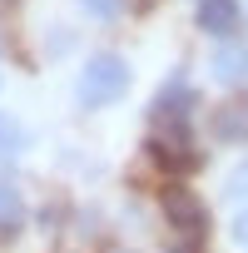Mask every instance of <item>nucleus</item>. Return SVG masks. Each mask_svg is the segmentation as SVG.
I'll list each match as a JSON object with an SVG mask.
<instances>
[{
	"label": "nucleus",
	"instance_id": "1",
	"mask_svg": "<svg viewBox=\"0 0 248 253\" xmlns=\"http://www.w3.org/2000/svg\"><path fill=\"white\" fill-rule=\"evenodd\" d=\"M124 89H129V65H124L119 55H94V60H84V75H80L75 99L84 109H104V104L124 99Z\"/></svg>",
	"mask_w": 248,
	"mask_h": 253
},
{
	"label": "nucleus",
	"instance_id": "2",
	"mask_svg": "<svg viewBox=\"0 0 248 253\" xmlns=\"http://www.w3.org/2000/svg\"><path fill=\"white\" fill-rule=\"evenodd\" d=\"M149 154L159 159V169H194V144H189V124H184V119L154 124Z\"/></svg>",
	"mask_w": 248,
	"mask_h": 253
},
{
	"label": "nucleus",
	"instance_id": "3",
	"mask_svg": "<svg viewBox=\"0 0 248 253\" xmlns=\"http://www.w3.org/2000/svg\"><path fill=\"white\" fill-rule=\"evenodd\" d=\"M159 204H164V218H169L184 238H199V233L208 228V213H204V204H199L189 189H164Z\"/></svg>",
	"mask_w": 248,
	"mask_h": 253
},
{
	"label": "nucleus",
	"instance_id": "4",
	"mask_svg": "<svg viewBox=\"0 0 248 253\" xmlns=\"http://www.w3.org/2000/svg\"><path fill=\"white\" fill-rule=\"evenodd\" d=\"M189 104H194V89L174 75V80L154 94V109H149V114H154V124H169V119H184V109H189Z\"/></svg>",
	"mask_w": 248,
	"mask_h": 253
},
{
	"label": "nucleus",
	"instance_id": "5",
	"mask_svg": "<svg viewBox=\"0 0 248 253\" xmlns=\"http://www.w3.org/2000/svg\"><path fill=\"white\" fill-rule=\"evenodd\" d=\"M208 70H213L218 84H243L248 80V45H218Z\"/></svg>",
	"mask_w": 248,
	"mask_h": 253
},
{
	"label": "nucleus",
	"instance_id": "6",
	"mask_svg": "<svg viewBox=\"0 0 248 253\" xmlns=\"http://www.w3.org/2000/svg\"><path fill=\"white\" fill-rule=\"evenodd\" d=\"M213 124H218V139L243 144V139H248V99H228V104L213 114Z\"/></svg>",
	"mask_w": 248,
	"mask_h": 253
},
{
	"label": "nucleus",
	"instance_id": "7",
	"mask_svg": "<svg viewBox=\"0 0 248 253\" xmlns=\"http://www.w3.org/2000/svg\"><path fill=\"white\" fill-rule=\"evenodd\" d=\"M233 20H238V5H233V0H199V30H208V35H228Z\"/></svg>",
	"mask_w": 248,
	"mask_h": 253
},
{
	"label": "nucleus",
	"instance_id": "8",
	"mask_svg": "<svg viewBox=\"0 0 248 253\" xmlns=\"http://www.w3.org/2000/svg\"><path fill=\"white\" fill-rule=\"evenodd\" d=\"M25 223V199L15 184H0V233H15Z\"/></svg>",
	"mask_w": 248,
	"mask_h": 253
},
{
	"label": "nucleus",
	"instance_id": "9",
	"mask_svg": "<svg viewBox=\"0 0 248 253\" xmlns=\"http://www.w3.org/2000/svg\"><path fill=\"white\" fill-rule=\"evenodd\" d=\"M20 149H25V129H20V119L0 114V159H10V154H20Z\"/></svg>",
	"mask_w": 248,
	"mask_h": 253
},
{
	"label": "nucleus",
	"instance_id": "10",
	"mask_svg": "<svg viewBox=\"0 0 248 253\" xmlns=\"http://www.w3.org/2000/svg\"><path fill=\"white\" fill-rule=\"evenodd\" d=\"M119 5H124V0H80V10H84L89 20H114Z\"/></svg>",
	"mask_w": 248,
	"mask_h": 253
},
{
	"label": "nucleus",
	"instance_id": "11",
	"mask_svg": "<svg viewBox=\"0 0 248 253\" xmlns=\"http://www.w3.org/2000/svg\"><path fill=\"white\" fill-rule=\"evenodd\" d=\"M223 194H228V199H238V194H248V164H238V169L228 174V184H223Z\"/></svg>",
	"mask_w": 248,
	"mask_h": 253
},
{
	"label": "nucleus",
	"instance_id": "12",
	"mask_svg": "<svg viewBox=\"0 0 248 253\" xmlns=\"http://www.w3.org/2000/svg\"><path fill=\"white\" fill-rule=\"evenodd\" d=\"M233 238H238V243H248V209L233 218Z\"/></svg>",
	"mask_w": 248,
	"mask_h": 253
},
{
	"label": "nucleus",
	"instance_id": "13",
	"mask_svg": "<svg viewBox=\"0 0 248 253\" xmlns=\"http://www.w3.org/2000/svg\"><path fill=\"white\" fill-rule=\"evenodd\" d=\"M174 253H189V248H174Z\"/></svg>",
	"mask_w": 248,
	"mask_h": 253
},
{
	"label": "nucleus",
	"instance_id": "14",
	"mask_svg": "<svg viewBox=\"0 0 248 253\" xmlns=\"http://www.w3.org/2000/svg\"><path fill=\"white\" fill-rule=\"evenodd\" d=\"M119 253H124V248H119Z\"/></svg>",
	"mask_w": 248,
	"mask_h": 253
}]
</instances>
